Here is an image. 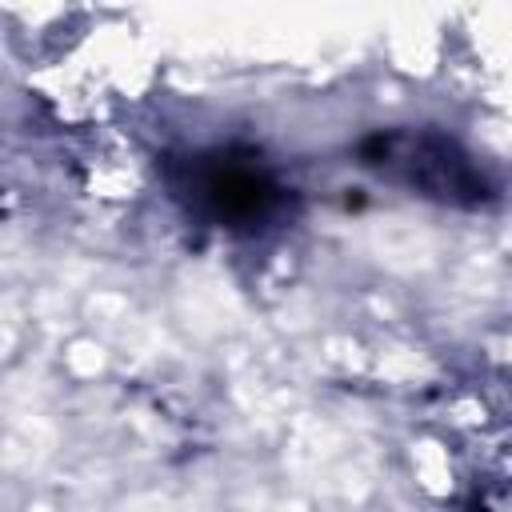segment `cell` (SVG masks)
Returning <instances> with one entry per match:
<instances>
[{
    "instance_id": "obj_1",
    "label": "cell",
    "mask_w": 512,
    "mask_h": 512,
    "mask_svg": "<svg viewBox=\"0 0 512 512\" xmlns=\"http://www.w3.org/2000/svg\"><path fill=\"white\" fill-rule=\"evenodd\" d=\"M200 196L208 200L212 216L220 220H240V216H260L272 200V188L260 172L252 168H236V164H216L208 172H200Z\"/></svg>"
}]
</instances>
